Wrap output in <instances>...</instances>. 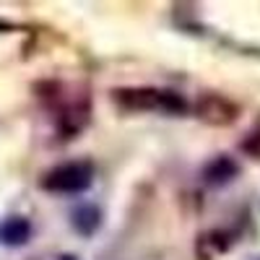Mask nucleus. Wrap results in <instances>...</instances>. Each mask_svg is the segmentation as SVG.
<instances>
[{
	"label": "nucleus",
	"instance_id": "obj_6",
	"mask_svg": "<svg viewBox=\"0 0 260 260\" xmlns=\"http://www.w3.org/2000/svg\"><path fill=\"white\" fill-rule=\"evenodd\" d=\"M71 224H73V229L78 234L91 237L102 226V211H99V206H94V203H78L71 211Z\"/></svg>",
	"mask_w": 260,
	"mask_h": 260
},
{
	"label": "nucleus",
	"instance_id": "obj_4",
	"mask_svg": "<svg viewBox=\"0 0 260 260\" xmlns=\"http://www.w3.org/2000/svg\"><path fill=\"white\" fill-rule=\"evenodd\" d=\"M237 175H240V164H237L232 156H226V154L213 156V159L203 167V180H206V185H211V187L229 185Z\"/></svg>",
	"mask_w": 260,
	"mask_h": 260
},
{
	"label": "nucleus",
	"instance_id": "obj_1",
	"mask_svg": "<svg viewBox=\"0 0 260 260\" xmlns=\"http://www.w3.org/2000/svg\"><path fill=\"white\" fill-rule=\"evenodd\" d=\"M112 102L125 112H164V115H185L190 104L172 89L156 86H120L112 89Z\"/></svg>",
	"mask_w": 260,
	"mask_h": 260
},
{
	"label": "nucleus",
	"instance_id": "obj_5",
	"mask_svg": "<svg viewBox=\"0 0 260 260\" xmlns=\"http://www.w3.org/2000/svg\"><path fill=\"white\" fill-rule=\"evenodd\" d=\"M31 240V221L26 216H6L0 221V245L21 247Z\"/></svg>",
	"mask_w": 260,
	"mask_h": 260
},
{
	"label": "nucleus",
	"instance_id": "obj_3",
	"mask_svg": "<svg viewBox=\"0 0 260 260\" xmlns=\"http://www.w3.org/2000/svg\"><path fill=\"white\" fill-rule=\"evenodd\" d=\"M195 115H198L201 122H208L213 127H226L240 117V104L232 102L224 94L206 91V94L198 96V102H195Z\"/></svg>",
	"mask_w": 260,
	"mask_h": 260
},
{
	"label": "nucleus",
	"instance_id": "obj_2",
	"mask_svg": "<svg viewBox=\"0 0 260 260\" xmlns=\"http://www.w3.org/2000/svg\"><path fill=\"white\" fill-rule=\"evenodd\" d=\"M94 182V161L89 159H73L52 167L45 177H42V190L55 192V195H76L89 190Z\"/></svg>",
	"mask_w": 260,
	"mask_h": 260
},
{
	"label": "nucleus",
	"instance_id": "obj_8",
	"mask_svg": "<svg viewBox=\"0 0 260 260\" xmlns=\"http://www.w3.org/2000/svg\"><path fill=\"white\" fill-rule=\"evenodd\" d=\"M57 260H76V255H60Z\"/></svg>",
	"mask_w": 260,
	"mask_h": 260
},
{
	"label": "nucleus",
	"instance_id": "obj_7",
	"mask_svg": "<svg viewBox=\"0 0 260 260\" xmlns=\"http://www.w3.org/2000/svg\"><path fill=\"white\" fill-rule=\"evenodd\" d=\"M240 148H242V154H247L255 161H260V122L255 125V130H250V133L240 141Z\"/></svg>",
	"mask_w": 260,
	"mask_h": 260
}]
</instances>
